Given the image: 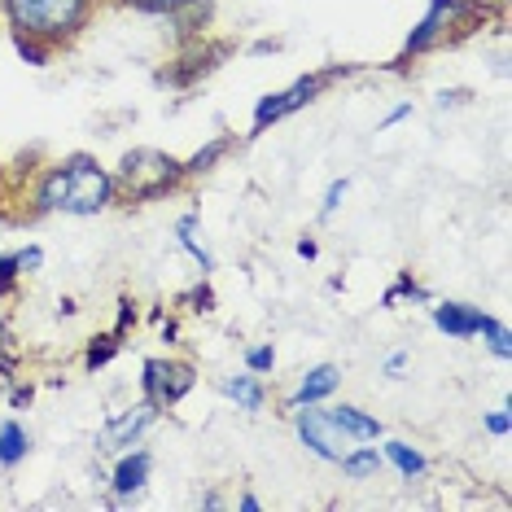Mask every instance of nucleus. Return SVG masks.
Segmentation results:
<instances>
[{"label":"nucleus","instance_id":"obj_19","mask_svg":"<svg viewBox=\"0 0 512 512\" xmlns=\"http://www.w3.org/2000/svg\"><path fill=\"white\" fill-rule=\"evenodd\" d=\"M123 5L141 9V14H184V9H197L202 0H123Z\"/></svg>","mask_w":512,"mask_h":512},{"label":"nucleus","instance_id":"obj_13","mask_svg":"<svg viewBox=\"0 0 512 512\" xmlns=\"http://www.w3.org/2000/svg\"><path fill=\"white\" fill-rule=\"evenodd\" d=\"M224 394H228V399H237V407H246V412H259V407H263V381H259V372L224 377Z\"/></svg>","mask_w":512,"mask_h":512},{"label":"nucleus","instance_id":"obj_5","mask_svg":"<svg viewBox=\"0 0 512 512\" xmlns=\"http://www.w3.org/2000/svg\"><path fill=\"white\" fill-rule=\"evenodd\" d=\"M460 14H469V5H464V0H429L425 18L416 22L412 36L403 40V57H416V53L434 49V44L447 36V27H456V18H460Z\"/></svg>","mask_w":512,"mask_h":512},{"label":"nucleus","instance_id":"obj_17","mask_svg":"<svg viewBox=\"0 0 512 512\" xmlns=\"http://www.w3.org/2000/svg\"><path fill=\"white\" fill-rule=\"evenodd\" d=\"M176 237H180V246L189 250L197 263H202V272H215V259L206 254L202 241H197V215H184V219H180V224H176Z\"/></svg>","mask_w":512,"mask_h":512},{"label":"nucleus","instance_id":"obj_12","mask_svg":"<svg viewBox=\"0 0 512 512\" xmlns=\"http://www.w3.org/2000/svg\"><path fill=\"white\" fill-rule=\"evenodd\" d=\"M329 416H333V421L346 429V438H351V442H372V438H381V421H377V416L359 412V407H351V403L333 407Z\"/></svg>","mask_w":512,"mask_h":512},{"label":"nucleus","instance_id":"obj_6","mask_svg":"<svg viewBox=\"0 0 512 512\" xmlns=\"http://www.w3.org/2000/svg\"><path fill=\"white\" fill-rule=\"evenodd\" d=\"M324 79H329V75H307V79H298V84H289L285 92L263 97L259 106H254V132H267V123L285 119V114H294V110L307 106V101H316V92L324 88Z\"/></svg>","mask_w":512,"mask_h":512},{"label":"nucleus","instance_id":"obj_21","mask_svg":"<svg viewBox=\"0 0 512 512\" xmlns=\"http://www.w3.org/2000/svg\"><path fill=\"white\" fill-rule=\"evenodd\" d=\"M346 193H351V180H333V184H329V193H324V202H320V215L329 219L337 206H342V197H346Z\"/></svg>","mask_w":512,"mask_h":512},{"label":"nucleus","instance_id":"obj_14","mask_svg":"<svg viewBox=\"0 0 512 512\" xmlns=\"http://www.w3.org/2000/svg\"><path fill=\"white\" fill-rule=\"evenodd\" d=\"M381 456H386V460L394 464V469H399L403 482H412V477H421V473L429 469L425 456L412 447V442H386V447H381Z\"/></svg>","mask_w":512,"mask_h":512},{"label":"nucleus","instance_id":"obj_16","mask_svg":"<svg viewBox=\"0 0 512 512\" xmlns=\"http://www.w3.org/2000/svg\"><path fill=\"white\" fill-rule=\"evenodd\" d=\"M337 464H342V473L351 477V482H368V477H377L381 456H377V447H351Z\"/></svg>","mask_w":512,"mask_h":512},{"label":"nucleus","instance_id":"obj_11","mask_svg":"<svg viewBox=\"0 0 512 512\" xmlns=\"http://www.w3.org/2000/svg\"><path fill=\"white\" fill-rule=\"evenodd\" d=\"M337 381H342V372H337L333 364H316L307 377L298 381V390H294V399H289V403H294V407H302V403L316 407L320 399H329V394L337 390Z\"/></svg>","mask_w":512,"mask_h":512},{"label":"nucleus","instance_id":"obj_7","mask_svg":"<svg viewBox=\"0 0 512 512\" xmlns=\"http://www.w3.org/2000/svg\"><path fill=\"white\" fill-rule=\"evenodd\" d=\"M193 390V368L189 364H167V359H149L145 364V394L162 403H180Z\"/></svg>","mask_w":512,"mask_h":512},{"label":"nucleus","instance_id":"obj_9","mask_svg":"<svg viewBox=\"0 0 512 512\" xmlns=\"http://www.w3.org/2000/svg\"><path fill=\"white\" fill-rule=\"evenodd\" d=\"M486 311H477V307H469V302H438L434 307V324L447 337H477L486 329Z\"/></svg>","mask_w":512,"mask_h":512},{"label":"nucleus","instance_id":"obj_10","mask_svg":"<svg viewBox=\"0 0 512 512\" xmlns=\"http://www.w3.org/2000/svg\"><path fill=\"white\" fill-rule=\"evenodd\" d=\"M149 469H154V456H149L145 447H132L119 464H114V477H110L114 495H119V499H132V495L149 482Z\"/></svg>","mask_w":512,"mask_h":512},{"label":"nucleus","instance_id":"obj_22","mask_svg":"<svg viewBox=\"0 0 512 512\" xmlns=\"http://www.w3.org/2000/svg\"><path fill=\"white\" fill-rule=\"evenodd\" d=\"M14 49H18L22 57H27L31 66H44V57H49V49H40L36 40H31V36H18V31H14Z\"/></svg>","mask_w":512,"mask_h":512},{"label":"nucleus","instance_id":"obj_20","mask_svg":"<svg viewBox=\"0 0 512 512\" xmlns=\"http://www.w3.org/2000/svg\"><path fill=\"white\" fill-rule=\"evenodd\" d=\"M482 333H486V342H491V351H495L499 359H508V355H512V333H508V329H504V324H499L495 316L486 320V329H482Z\"/></svg>","mask_w":512,"mask_h":512},{"label":"nucleus","instance_id":"obj_1","mask_svg":"<svg viewBox=\"0 0 512 512\" xmlns=\"http://www.w3.org/2000/svg\"><path fill=\"white\" fill-rule=\"evenodd\" d=\"M110 202H114V176L88 154H75L49 167L36 189L40 215H97Z\"/></svg>","mask_w":512,"mask_h":512},{"label":"nucleus","instance_id":"obj_4","mask_svg":"<svg viewBox=\"0 0 512 512\" xmlns=\"http://www.w3.org/2000/svg\"><path fill=\"white\" fill-rule=\"evenodd\" d=\"M294 429H298L302 447H307L311 456H320V460H333V464H337V460L346 456V451L355 447V442L346 438V429L337 425L329 412H311L307 403H302L298 412H294Z\"/></svg>","mask_w":512,"mask_h":512},{"label":"nucleus","instance_id":"obj_31","mask_svg":"<svg viewBox=\"0 0 512 512\" xmlns=\"http://www.w3.org/2000/svg\"><path fill=\"white\" fill-rule=\"evenodd\" d=\"M237 504H241V512H259V508H263V504H259V499H254V495H241Z\"/></svg>","mask_w":512,"mask_h":512},{"label":"nucleus","instance_id":"obj_8","mask_svg":"<svg viewBox=\"0 0 512 512\" xmlns=\"http://www.w3.org/2000/svg\"><path fill=\"white\" fill-rule=\"evenodd\" d=\"M154 416H158V403L154 399H145V403L127 407V412H119V416H110V425L101 429V451L132 447V442L141 438L149 425H154Z\"/></svg>","mask_w":512,"mask_h":512},{"label":"nucleus","instance_id":"obj_32","mask_svg":"<svg viewBox=\"0 0 512 512\" xmlns=\"http://www.w3.org/2000/svg\"><path fill=\"white\" fill-rule=\"evenodd\" d=\"M0 5H5V0H0Z\"/></svg>","mask_w":512,"mask_h":512},{"label":"nucleus","instance_id":"obj_15","mask_svg":"<svg viewBox=\"0 0 512 512\" xmlns=\"http://www.w3.org/2000/svg\"><path fill=\"white\" fill-rule=\"evenodd\" d=\"M27 451H31L27 429H22L18 421H5V425H0V464H5V469H14V464L27 460Z\"/></svg>","mask_w":512,"mask_h":512},{"label":"nucleus","instance_id":"obj_2","mask_svg":"<svg viewBox=\"0 0 512 512\" xmlns=\"http://www.w3.org/2000/svg\"><path fill=\"white\" fill-rule=\"evenodd\" d=\"M0 9L9 14L18 36L57 44V40H71L88 22L92 0H5Z\"/></svg>","mask_w":512,"mask_h":512},{"label":"nucleus","instance_id":"obj_29","mask_svg":"<svg viewBox=\"0 0 512 512\" xmlns=\"http://www.w3.org/2000/svg\"><path fill=\"white\" fill-rule=\"evenodd\" d=\"M407 114H412V106H407V101H403V106H394V110L386 114V123H381V127H394V123H403Z\"/></svg>","mask_w":512,"mask_h":512},{"label":"nucleus","instance_id":"obj_30","mask_svg":"<svg viewBox=\"0 0 512 512\" xmlns=\"http://www.w3.org/2000/svg\"><path fill=\"white\" fill-rule=\"evenodd\" d=\"M298 254H302V259H316V254H320V246H316V241H298Z\"/></svg>","mask_w":512,"mask_h":512},{"label":"nucleus","instance_id":"obj_28","mask_svg":"<svg viewBox=\"0 0 512 512\" xmlns=\"http://www.w3.org/2000/svg\"><path fill=\"white\" fill-rule=\"evenodd\" d=\"M403 368H407V351H394V355L386 359V377H399Z\"/></svg>","mask_w":512,"mask_h":512},{"label":"nucleus","instance_id":"obj_25","mask_svg":"<svg viewBox=\"0 0 512 512\" xmlns=\"http://www.w3.org/2000/svg\"><path fill=\"white\" fill-rule=\"evenodd\" d=\"M14 276H18V254H0V294L14 289Z\"/></svg>","mask_w":512,"mask_h":512},{"label":"nucleus","instance_id":"obj_23","mask_svg":"<svg viewBox=\"0 0 512 512\" xmlns=\"http://www.w3.org/2000/svg\"><path fill=\"white\" fill-rule=\"evenodd\" d=\"M246 368L250 372H272L276 368V351L272 346H254V351L246 355Z\"/></svg>","mask_w":512,"mask_h":512},{"label":"nucleus","instance_id":"obj_3","mask_svg":"<svg viewBox=\"0 0 512 512\" xmlns=\"http://www.w3.org/2000/svg\"><path fill=\"white\" fill-rule=\"evenodd\" d=\"M180 180H184V162L162 154V149H132L114 171V189H123L132 202H154Z\"/></svg>","mask_w":512,"mask_h":512},{"label":"nucleus","instance_id":"obj_26","mask_svg":"<svg viewBox=\"0 0 512 512\" xmlns=\"http://www.w3.org/2000/svg\"><path fill=\"white\" fill-rule=\"evenodd\" d=\"M40 267H44V250L40 246H27L18 254V272H40Z\"/></svg>","mask_w":512,"mask_h":512},{"label":"nucleus","instance_id":"obj_27","mask_svg":"<svg viewBox=\"0 0 512 512\" xmlns=\"http://www.w3.org/2000/svg\"><path fill=\"white\" fill-rule=\"evenodd\" d=\"M486 429H491L495 438H504L508 429H512V416H508V407H499V412H491V416H486Z\"/></svg>","mask_w":512,"mask_h":512},{"label":"nucleus","instance_id":"obj_18","mask_svg":"<svg viewBox=\"0 0 512 512\" xmlns=\"http://www.w3.org/2000/svg\"><path fill=\"white\" fill-rule=\"evenodd\" d=\"M224 149H228V136H215L211 145H206V149H197V154H193L189 162H184V176H202V171H211L215 162L224 158Z\"/></svg>","mask_w":512,"mask_h":512},{"label":"nucleus","instance_id":"obj_24","mask_svg":"<svg viewBox=\"0 0 512 512\" xmlns=\"http://www.w3.org/2000/svg\"><path fill=\"white\" fill-rule=\"evenodd\" d=\"M119 351V342L114 337H101V346H92L88 351V368H101V364H110V355Z\"/></svg>","mask_w":512,"mask_h":512}]
</instances>
